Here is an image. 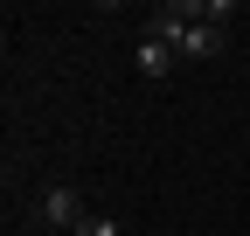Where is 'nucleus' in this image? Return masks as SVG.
<instances>
[{"mask_svg": "<svg viewBox=\"0 0 250 236\" xmlns=\"http://www.w3.org/2000/svg\"><path fill=\"white\" fill-rule=\"evenodd\" d=\"M223 49H229V28H215V21H195V28L174 35V56H188V63H208V56H223Z\"/></svg>", "mask_w": 250, "mask_h": 236, "instance_id": "obj_1", "label": "nucleus"}, {"mask_svg": "<svg viewBox=\"0 0 250 236\" xmlns=\"http://www.w3.org/2000/svg\"><path fill=\"white\" fill-rule=\"evenodd\" d=\"M35 216H42L49 229H77L90 209H83V195H77V188H42V209H35Z\"/></svg>", "mask_w": 250, "mask_h": 236, "instance_id": "obj_2", "label": "nucleus"}, {"mask_svg": "<svg viewBox=\"0 0 250 236\" xmlns=\"http://www.w3.org/2000/svg\"><path fill=\"white\" fill-rule=\"evenodd\" d=\"M132 63H139V77H146V83H160V77L181 63V56H174V42H160V35H139V56H132Z\"/></svg>", "mask_w": 250, "mask_h": 236, "instance_id": "obj_3", "label": "nucleus"}, {"mask_svg": "<svg viewBox=\"0 0 250 236\" xmlns=\"http://www.w3.org/2000/svg\"><path fill=\"white\" fill-rule=\"evenodd\" d=\"M70 236H118V229H111V216H83Z\"/></svg>", "mask_w": 250, "mask_h": 236, "instance_id": "obj_4", "label": "nucleus"}]
</instances>
